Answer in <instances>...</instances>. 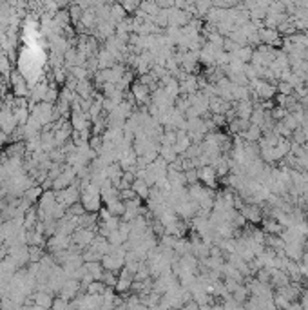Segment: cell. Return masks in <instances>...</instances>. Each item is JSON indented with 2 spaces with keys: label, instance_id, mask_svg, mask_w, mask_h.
<instances>
[{
  "label": "cell",
  "instance_id": "1",
  "mask_svg": "<svg viewBox=\"0 0 308 310\" xmlns=\"http://www.w3.org/2000/svg\"><path fill=\"white\" fill-rule=\"evenodd\" d=\"M78 200H80V189L76 185H71L68 189H64V191L56 192V202L62 203L66 209L73 207L74 203H80Z\"/></svg>",
  "mask_w": 308,
  "mask_h": 310
},
{
  "label": "cell",
  "instance_id": "2",
  "mask_svg": "<svg viewBox=\"0 0 308 310\" xmlns=\"http://www.w3.org/2000/svg\"><path fill=\"white\" fill-rule=\"evenodd\" d=\"M240 214L245 218V221H250V223H259L263 221V210L259 205L256 203H248V205H243L240 209Z\"/></svg>",
  "mask_w": 308,
  "mask_h": 310
},
{
  "label": "cell",
  "instance_id": "3",
  "mask_svg": "<svg viewBox=\"0 0 308 310\" xmlns=\"http://www.w3.org/2000/svg\"><path fill=\"white\" fill-rule=\"evenodd\" d=\"M82 290H84V288H82L80 281H76V279H68L60 290V298H64L66 301H73L74 298H78Z\"/></svg>",
  "mask_w": 308,
  "mask_h": 310
},
{
  "label": "cell",
  "instance_id": "4",
  "mask_svg": "<svg viewBox=\"0 0 308 310\" xmlns=\"http://www.w3.org/2000/svg\"><path fill=\"white\" fill-rule=\"evenodd\" d=\"M102 267H103V271L114 272V274H116V272L123 271L125 260L120 258V256H116V254H107V256L102 258Z\"/></svg>",
  "mask_w": 308,
  "mask_h": 310
},
{
  "label": "cell",
  "instance_id": "5",
  "mask_svg": "<svg viewBox=\"0 0 308 310\" xmlns=\"http://www.w3.org/2000/svg\"><path fill=\"white\" fill-rule=\"evenodd\" d=\"M133 285H135V276L129 274L127 271H122V274L118 276V281H116L114 290L120 292V294H127L129 290H133Z\"/></svg>",
  "mask_w": 308,
  "mask_h": 310
},
{
  "label": "cell",
  "instance_id": "6",
  "mask_svg": "<svg viewBox=\"0 0 308 310\" xmlns=\"http://www.w3.org/2000/svg\"><path fill=\"white\" fill-rule=\"evenodd\" d=\"M131 93H133V100L138 102V103H147V102H149V96H151L149 85H143L140 84V82H135V84H133Z\"/></svg>",
  "mask_w": 308,
  "mask_h": 310
},
{
  "label": "cell",
  "instance_id": "7",
  "mask_svg": "<svg viewBox=\"0 0 308 310\" xmlns=\"http://www.w3.org/2000/svg\"><path fill=\"white\" fill-rule=\"evenodd\" d=\"M31 299H33V305H38L40 309H44V310L53 309V301H55V298L51 296V292H42V290L33 292Z\"/></svg>",
  "mask_w": 308,
  "mask_h": 310
},
{
  "label": "cell",
  "instance_id": "8",
  "mask_svg": "<svg viewBox=\"0 0 308 310\" xmlns=\"http://www.w3.org/2000/svg\"><path fill=\"white\" fill-rule=\"evenodd\" d=\"M198 178L207 187H212L214 183H216V178H218V176H216V171H214L210 165H205V167H200V169H198Z\"/></svg>",
  "mask_w": 308,
  "mask_h": 310
},
{
  "label": "cell",
  "instance_id": "9",
  "mask_svg": "<svg viewBox=\"0 0 308 310\" xmlns=\"http://www.w3.org/2000/svg\"><path fill=\"white\" fill-rule=\"evenodd\" d=\"M241 136H243V138H245L248 143H254V141L261 140V136H263V129H261V127H258V125L250 124V127H248L245 133H241Z\"/></svg>",
  "mask_w": 308,
  "mask_h": 310
},
{
  "label": "cell",
  "instance_id": "10",
  "mask_svg": "<svg viewBox=\"0 0 308 310\" xmlns=\"http://www.w3.org/2000/svg\"><path fill=\"white\" fill-rule=\"evenodd\" d=\"M105 290H107V287L102 281H93L89 287H87V292L85 294H91V296H102Z\"/></svg>",
  "mask_w": 308,
  "mask_h": 310
},
{
  "label": "cell",
  "instance_id": "11",
  "mask_svg": "<svg viewBox=\"0 0 308 310\" xmlns=\"http://www.w3.org/2000/svg\"><path fill=\"white\" fill-rule=\"evenodd\" d=\"M68 307H69V301H66L64 298H55V301H53V309L51 310H68Z\"/></svg>",
  "mask_w": 308,
  "mask_h": 310
},
{
  "label": "cell",
  "instance_id": "12",
  "mask_svg": "<svg viewBox=\"0 0 308 310\" xmlns=\"http://www.w3.org/2000/svg\"><path fill=\"white\" fill-rule=\"evenodd\" d=\"M297 301H299V305H301L303 310H308V288H307V290H303Z\"/></svg>",
  "mask_w": 308,
  "mask_h": 310
},
{
  "label": "cell",
  "instance_id": "13",
  "mask_svg": "<svg viewBox=\"0 0 308 310\" xmlns=\"http://www.w3.org/2000/svg\"><path fill=\"white\" fill-rule=\"evenodd\" d=\"M285 310H303V309H301V305H299V301H292Z\"/></svg>",
  "mask_w": 308,
  "mask_h": 310
}]
</instances>
